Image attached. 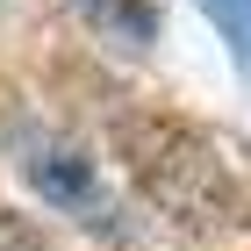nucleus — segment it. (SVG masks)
Returning a JSON list of instances; mask_svg holds the SVG:
<instances>
[{
    "label": "nucleus",
    "mask_w": 251,
    "mask_h": 251,
    "mask_svg": "<svg viewBox=\"0 0 251 251\" xmlns=\"http://www.w3.org/2000/svg\"><path fill=\"white\" fill-rule=\"evenodd\" d=\"M122 158H129L136 187L151 194V208H165L187 230H230L244 223V194H237L230 165L215 158V144L201 129L173 115H129L122 122Z\"/></svg>",
    "instance_id": "obj_1"
},
{
    "label": "nucleus",
    "mask_w": 251,
    "mask_h": 251,
    "mask_svg": "<svg viewBox=\"0 0 251 251\" xmlns=\"http://www.w3.org/2000/svg\"><path fill=\"white\" fill-rule=\"evenodd\" d=\"M22 173H29V187L50 201L58 215H72V223H86L94 237H129V208H122V194L100 179V165L79 144H65V136H29L22 144Z\"/></svg>",
    "instance_id": "obj_2"
},
{
    "label": "nucleus",
    "mask_w": 251,
    "mask_h": 251,
    "mask_svg": "<svg viewBox=\"0 0 251 251\" xmlns=\"http://www.w3.org/2000/svg\"><path fill=\"white\" fill-rule=\"evenodd\" d=\"M72 7H79L86 22H94V29H100L108 43H115V50H144V36L158 29L144 0H72Z\"/></svg>",
    "instance_id": "obj_3"
},
{
    "label": "nucleus",
    "mask_w": 251,
    "mask_h": 251,
    "mask_svg": "<svg viewBox=\"0 0 251 251\" xmlns=\"http://www.w3.org/2000/svg\"><path fill=\"white\" fill-rule=\"evenodd\" d=\"M208 7V22L223 29V43H230V58L251 72V0H201Z\"/></svg>",
    "instance_id": "obj_4"
},
{
    "label": "nucleus",
    "mask_w": 251,
    "mask_h": 251,
    "mask_svg": "<svg viewBox=\"0 0 251 251\" xmlns=\"http://www.w3.org/2000/svg\"><path fill=\"white\" fill-rule=\"evenodd\" d=\"M0 251H43V244H29V237H15V230H0Z\"/></svg>",
    "instance_id": "obj_5"
}]
</instances>
